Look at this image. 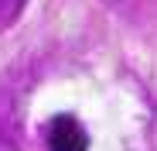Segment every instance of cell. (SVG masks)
Listing matches in <instances>:
<instances>
[{
	"mask_svg": "<svg viewBox=\"0 0 157 151\" xmlns=\"http://www.w3.org/2000/svg\"><path fill=\"white\" fill-rule=\"evenodd\" d=\"M48 151H89V134L72 113H55L44 127Z\"/></svg>",
	"mask_w": 157,
	"mask_h": 151,
	"instance_id": "6da1fadb",
	"label": "cell"
},
{
	"mask_svg": "<svg viewBox=\"0 0 157 151\" xmlns=\"http://www.w3.org/2000/svg\"><path fill=\"white\" fill-rule=\"evenodd\" d=\"M0 151H14V141H10V134H7L4 124H0Z\"/></svg>",
	"mask_w": 157,
	"mask_h": 151,
	"instance_id": "3957f363",
	"label": "cell"
},
{
	"mask_svg": "<svg viewBox=\"0 0 157 151\" xmlns=\"http://www.w3.org/2000/svg\"><path fill=\"white\" fill-rule=\"evenodd\" d=\"M24 4H28V0H0V31H7L10 24L21 17Z\"/></svg>",
	"mask_w": 157,
	"mask_h": 151,
	"instance_id": "7a4b0ae2",
	"label": "cell"
}]
</instances>
